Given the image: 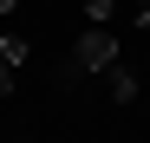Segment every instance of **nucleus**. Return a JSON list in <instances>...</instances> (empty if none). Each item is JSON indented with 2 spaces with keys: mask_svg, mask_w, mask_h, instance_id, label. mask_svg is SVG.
I'll list each match as a JSON object with an SVG mask.
<instances>
[{
  "mask_svg": "<svg viewBox=\"0 0 150 143\" xmlns=\"http://www.w3.org/2000/svg\"><path fill=\"white\" fill-rule=\"evenodd\" d=\"M131 13H137V26H150V0H131Z\"/></svg>",
  "mask_w": 150,
  "mask_h": 143,
  "instance_id": "39448f33",
  "label": "nucleus"
},
{
  "mask_svg": "<svg viewBox=\"0 0 150 143\" xmlns=\"http://www.w3.org/2000/svg\"><path fill=\"white\" fill-rule=\"evenodd\" d=\"M13 7H20V0H0V20H7V13H13Z\"/></svg>",
  "mask_w": 150,
  "mask_h": 143,
  "instance_id": "423d86ee",
  "label": "nucleus"
},
{
  "mask_svg": "<svg viewBox=\"0 0 150 143\" xmlns=\"http://www.w3.org/2000/svg\"><path fill=\"white\" fill-rule=\"evenodd\" d=\"M111 13H117V0H85V20H91V26H111Z\"/></svg>",
  "mask_w": 150,
  "mask_h": 143,
  "instance_id": "7ed1b4c3",
  "label": "nucleus"
},
{
  "mask_svg": "<svg viewBox=\"0 0 150 143\" xmlns=\"http://www.w3.org/2000/svg\"><path fill=\"white\" fill-rule=\"evenodd\" d=\"M13 78H20V72H13V65H0V98L13 91Z\"/></svg>",
  "mask_w": 150,
  "mask_h": 143,
  "instance_id": "20e7f679",
  "label": "nucleus"
},
{
  "mask_svg": "<svg viewBox=\"0 0 150 143\" xmlns=\"http://www.w3.org/2000/svg\"><path fill=\"white\" fill-rule=\"evenodd\" d=\"M105 85H111V104H137V72H131V65H111Z\"/></svg>",
  "mask_w": 150,
  "mask_h": 143,
  "instance_id": "f03ea898",
  "label": "nucleus"
},
{
  "mask_svg": "<svg viewBox=\"0 0 150 143\" xmlns=\"http://www.w3.org/2000/svg\"><path fill=\"white\" fill-rule=\"evenodd\" d=\"M111 65H124L117 33H111V26H85V39H79V72H98V78H105Z\"/></svg>",
  "mask_w": 150,
  "mask_h": 143,
  "instance_id": "f257e3e1",
  "label": "nucleus"
}]
</instances>
